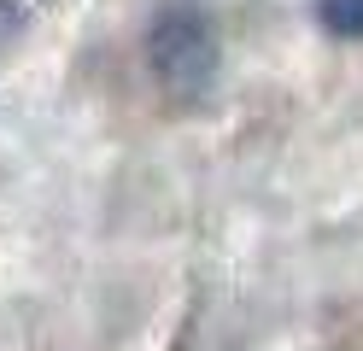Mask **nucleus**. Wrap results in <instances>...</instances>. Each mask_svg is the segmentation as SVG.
<instances>
[{"instance_id": "obj_1", "label": "nucleus", "mask_w": 363, "mask_h": 351, "mask_svg": "<svg viewBox=\"0 0 363 351\" xmlns=\"http://www.w3.org/2000/svg\"><path fill=\"white\" fill-rule=\"evenodd\" d=\"M223 41L199 0H158L147 12V70L152 82L182 106H199L217 88Z\"/></svg>"}, {"instance_id": "obj_2", "label": "nucleus", "mask_w": 363, "mask_h": 351, "mask_svg": "<svg viewBox=\"0 0 363 351\" xmlns=\"http://www.w3.org/2000/svg\"><path fill=\"white\" fill-rule=\"evenodd\" d=\"M316 23L334 41H363V0H316Z\"/></svg>"}]
</instances>
